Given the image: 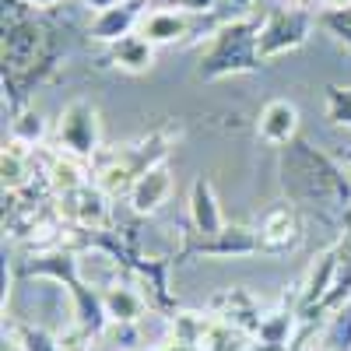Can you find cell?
<instances>
[{
    "instance_id": "obj_1",
    "label": "cell",
    "mask_w": 351,
    "mask_h": 351,
    "mask_svg": "<svg viewBox=\"0 0 351 351\" xmlns=\"http://www.w3.org/2000/svg\"><path fill=\"white\" fill-rule=\"evenodd\" d=\"M4 92H11V106L21 109L28 92L46 81V74L56 67L60 53L53 43V28L39 21V11H32L25 0H4Z\"/></svg>"
},
{
    "instance_id": "obj_2",
    "label": "cell",
    "mask_w": 351,
    "mask_h": 351,
    "mask_svg": "<svg viewBox=\"0 0 351 351\" xmlns=\"http://www.w3.org/2000/svg\"><path fill=\"white\" fill-rule=\"evenodd\" d=\"M348 176L351 169L337 165L306 141H291L288 152L281 155V186L299 204H341V208H348L351 204Z\"/></svg>"
},
{
    "instance_id": "obj_3",
    "label": "cell",
    "mask_w": 351,
    "mask_h": 351,
    "mask_svg": "<svg viewBox=\"0 0 351 351\" xmlns=\"http://www.w3.org/2000/svg\"><path fill=\"white\" fill-rule=\"evenodd\" d=\"M260 25L256 18H228L221 21L208 49L200 53L197 81H221L232 74H253L263 67L260 60Z\"/></svg>"
},
{
    "instance_id": "obj_4",
    "label": "cell",
    "mask_w": 351,
    "mask_h": 351,
    "mask_svg": "<svg viewBox=\"0 0 351 351\" xmlns=\"http://www.w3.org/2000/svg\"><path fill=\"white\" fill-rule=\"evenodd\" d=\"M313 21L316 18L302 8H274L260 25V60L271 64L278 56L306 46V39L313 32Z\"/></svg>"
},
{
    "instance_id": "obj_5",
    "label": "cell",
    "mask_w": 351,
    "mask_h": 351,
    "mask_svg": "<svg viewBox=\"0 0 351 351\" xmlns=\"http://www.w3.org/2000/svg\"><path fill=\"white\" fill-rule=\"evenodd\" d=\"M56 137H60V144L71 155L95 158L99 148H102V127H99L95 106L84 102V99L67 102L64 112H60V123H56Z\"/></svg>"
},
{
    "instance_id": "obj_6",
    "label": "cell",
    "mask_w": 351,
    "mask_h": 351,
    "mask_svg": "<svg viewBox=\"0 0 351 351\" xmlns=\"http://www.w3.org/2000/svg\"><path fill=\"white\" fill-rule=\"evenodd\" d=\"M144 8H148V0H120V4H112L92 18L88 36H92V43H102V46L120 43V39L134 36V28H141Z\"/></svg>"
},
{
    "instance_id": "obj_7",
    "label": "cell",
    "mask_w": 351,
    "mask_h": 351,
    "mask_svg": "<svg viewBox=\"0 0 351 351\" xmlns=\"http://www.w3.org/2000/svg\"><path fill=\"white\" fill-rule=\"evenodd\" d=\"M256 137L263 144H274V148H288L291 141H299V106L288 99H271L260 109Z\"/></svg>"
},
{
    "instance_id": "obj_8",
    "label": "cell",
    "mask_w": 351,
    "mask_h": 351,
    "mask_svg": "<svg viewBox=\"0 0 351 351\" xmlns=\"http://www.w3.org/2000/svg\"><path fill=\"white\" fill-rule=\"evenodd\" d=\"M172 197V172L169 165L158 158L155 165H148L130 186V204H134V211L137 215H155L162 211L165 204Z\"/></svg>"
},
{
    "instance_id": "obj_9",
    "label": "cell",
    "mask_w": 351,
    "mask_h": 351,
    "mask_svg": "<svg viewBox=\"0 0 351 351\" xmlns=\"http://www.w3.org/2000/svg\"><path fill=\"white\" fill-rule=\"evenodd\" d=\"M299 232H302V225H299L295 208H291V204H278V208H271L260 221V232H256L260 250L263 253H281V250L299 243Z\"/></svg>"
},
{
    "instance_id": "obj_10",
    "label": "cell",
    "mask_w": 351,
    "mask_h": 351,
    "mask_svg": "<svg viewBox=\"0 0 351 351\" xmlns=\"http://www.w3.org/2000/svg\"><path fill=\"white\" fill-rule=\"evenodd\" d=\"M193 250L208 253V256H243V253L260 250V236L253 228H243V225H225L215 236H200Z\"/></svg>"
},
{
    "instance_id": "obj_11",
    "label": "cell",
    "mask_w": 351,
    "mask_h": 351,
    "mask_svg": "<svg viewBox=\"0 0 351 351\" xmlns=\"http://www.w3.org/2000/svg\"><path fill=\"white\" fill-rule=\"evenodd\" d=\"M190 221L197 228V236H215V232L225 228L215 186H211V180H204V176H197L193 186H190Z\"/></svg>"
},
{
    "instance_id": "obj_12",
    "label": "cell",
    "mask_w": 351,
    "mask_h": 351,
    "mask_svg": "<svg viewBox=\"0 0 351 351\" xmlns=\"http://www.w3.org/2000/svg\"><path fill=\"white\" fill-rule=\"evenodd\" d=\"M137 32L148 39L152 46H172V43H180L190 32V21H186L183 11H176V8H158V11L144 14Z\"/></svg>"
},
{
    "instance_id": "obj_13",
    "label": "cell",
    "mask_w": 351,
    "mask_h": 351,
    "mask_svg": "<svg viewBox=\"0 0 351 351\" xmlns=\"http://www.w3.org/2000/svg\"><path fill=\"white\" fill-rule=\"evenodd\" d=\"M109 64L127 71V74H148L155 67V46L144 39L141 32H134V36H127V39L109 46Z\"/></svg>"
},
{
    "instance_id": "obj_14",
    "label": "cell",
    "mask_w": 351,
    "mask_h": 351,
    "mask_svg": "<svg viewBox=\"0 0 351 351\" xmlns=\"http://www.w3.org/2000/svg\"><path fill=\"white\" fill-rule=\"evenodd\" d=\"M324 112H327V123L351 130V84H327L324 88Z\"/></svg>"
},
{
    "instance_id": "obj_15",
    "label": "cell",
    "mask_w": 351,
    "mask_h": 351,
    "mask_svg": "<svg viewBox=\"0 0 351 351\" xmlns=\"http://www.w3.org/2000/svg\"><path fill=\"white\" fill-rule=\"evenodd\" d=\"M46 137V120L39 112H32V109H18V116H14V123H11V141L14 144H25V148H32L36 141H43Z\"/></svg>"
},
{
    "instance_id": "obj_16",
    "label": "cell",
    "mask_w": 351,
    "mask_h": 351,
    "mask_svg": "<svg viewBox=\"0 0 351 351\" xmlns=\"http://www.w3.org/2000/svg\"><path fill=\"white\" fill-rule=\"evenodd\" d=\"M316 21L324 25L337 43H344L351 49V0H348V4H337V8H327Z\"/></svg>"
},
{
    "instance_id": "obj_17",
    "label": "cell",
    "mask_w": 351,
    "mask_h": 351,
    "mask_svg": "<svg viewBox=\"0 0 351 351\" xmlns=\"http://www.w3.org/2000/svg\"><path fill=\"white\" fill-rule=\"evenodd\" d=\"M221 0H165V8H176L183 14H211Z\"/></svg>"
},
{
    "instance_id": "obj_18",
    "label": "cell",
    "mask_w": 351,
    "mask_h": 351,
    "mask_svg": "<svg viewBox=\"0 0 351 351\" xmlns=\"http://www.w3.org/2000/svg\"><path fill=\"white\" fill-rule=\"evenodd\" d=\"M81 4H84L88 11L99 14V11H106V8H112V4H120V0H81Z\"/></svg>"
},
{
    "instance_id": "obj_19",
    "label": "cell",
    "mask_w": 351,
    "mask_h": 351,
    "mask_svg": "<svg viewBox=\"0 0 351 351\" xmlns=\"http://www.w3.org/2000/svg\"><path fill=\"white\" fill-rule=\"evenodd\" d=\"M32 11H49V8H56V4H64V0H25Z\"/></svg>"
},
{
    "instance_id": "obj_20",
    "label": "cell",
    "mask_w": 351,
    "mask_h": 351,
    "mask_svg": "<svg viewBox=\"0 0 351 351\" xmlns=\"http://www.w3.org/2000/svg\"><path fill=\"white\" fill-rule=\"evenodd\" d=\"M344 158H348V165H351V152H348V155H344Z\"/></svg>"
}]
</instances>
